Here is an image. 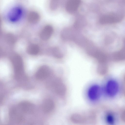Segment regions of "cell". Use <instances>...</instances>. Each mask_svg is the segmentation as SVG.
<instances>
[{
  "instance_id": "1",
  "label": "cell",
  "mask_w": 125,
  "mask_h": 125,
  "mask_svg": "<svg viewBox=\"0 0 125 125\" xmlns=\"http://www.w3.org/2000/svg\"><path fill=\"white\" fill-rule=\"evenodd\" d=\"M123 24L96 15L86 17L82 32L91 45L98 48H112L124 38Z\"/></svg>"
},
{
  "instance_id": "2",
  "label": "cell",
  "mask_w": 125,
  "mask_h": 125,
  "mask_svg": "<svg viewBox=\"0 0 125 125\" xmlns=\"http://www.w3.org/2000/svg\"><path fill=\"white\" fill-rule=\"evenodd\" d=\"M11 60L16 79L19 81H26L27 79L24 73L23 62L21 58L15 55Z\"/></svg>"
},
{
  "instance_id": "3",
  "label": "cell",
  "mask_w": 125,
  "mask_h": 125,
  "mask_svg": "<svg viewBox=\"0 0 125 125\" xmlns=\"http://www.w3.org/2000/svg\"><path fill=\"white\" fill-rule=\"evenodd\" d=\"M22 10L19 6H15L10 8L7 13L6 18L8 21L12 23L18 21L21 17Z\"/></svg>"
},
{
  "instance_id": "4",
  "label": "cell",
  "mask_w": 125,
  "mask_h": 125,
  "mask_svg": "<svg viewBox=\"0 0 125 125\" xmlns=\"http://www.w3.org/2000/svg\"><path fill=\"white\" fill-rule=\"evenodd\" d=\"M118 83L114 80H110L107 83L105 90L107 95L110 97L115 96L118 93L119 90Z\"/></svg>"
},
{
  "instance_id": "5",
  "label": "cell",
  "mask_w": 125,
  "mask_h": 125,
  "mask_svg": "<svg viewBox=\"0 0 125 125\" xmlns=\"http://www.w3.org/2000/svg\"><path fill=\"white\" fill-rule=\"evenodd\" d=\"M102 90L98 85L94 84L92 85L89 89L87 92L88 97L90 100H95L100 97Z\"/></svg>"
},
{
  "instance_id": "6",
  "label": "cell",
  "mask_w": 125,
  "mask_h": 125,
  "mask_svg": "<svg viewBox=\"0 0 125 125\" xmlns=\"http://www.w3.org/2000/svg\"><path fill=\"white\" fill-rule=\"evenodd\" d=\"M80 0H70L66 3L65 8L67 11L71 14H75L78 10Z\"/></svg>"
},
{
  "instance_id": "7",
  "label": "cell",
  "mask_w": 125,
  "mask_h": 125,
  "mask_svg": "<svg viewBox=\"0 0 125 125\" xmlns=\"http://www.w3.org/2000/svg\"><path fill=\"white\" fill-rule=\"evenodd\" d=\"M50 73L49 68L46 65H44L40 67L37 70L35 74V77L38 80H44L49 76Z\"/></svg>"
},
{
  "instance_id": "8",
  "label": "cell",
  "mask_w": 125,
  "mask_h": 125,
  "mask_svg": "<svg viewBox=\"0 0 125 125\" xmlns=\"http://www.w3.org/2000/svg\"><path fill=\"white\" fill-rule=\"evenodd\" d=\"M52 26L49 24L44 26L41 30L39 36L40 38L43 40H47L51 37L53 32Z\"/></svg>"
},
{
  "instance_id": "9",
  "label": "cell",
  "mask_w": 125,
  "mask_h": 125,
  "mask_svg": "<svg viewBox=\"0 0 125 125\" xmlns=\"http://www.w3.org/2000/svg\"><path fill=\"white\" fill-rule=\"evenodd\" d=\"M53 86L54 91L57 94L61 95L64 94L65 88L63 83L59 81H55L53 83Z\"/></svg>"
},
{
  "instance_id": "10",
  "label": "cell",
  "mask_w": 125,
  "mask_h": 125,
  "mask_svg": "<svg viewBox=\"0 0 125 125\" xmlns=\"http://www.w3.org/2000/svg\"><path fill=\"white\" fill-rule=\"evenodd\" d=\"M54 104L53 101L50 99L45 100L42 104V109L45 113H48L51 111L53 109Z\"/></svg>"
},
{
  "instance_id": "11",
  "label": "cell",
  "mask_w": 125,
  "mask_h": 125,
  "mask_svg": "<svg viewBox=\"0 0 125 125\" xmlns=\"http://www.w3.org/2000/svg\"><path fill=\"white\" fill-rule=\"evenodd\" d=\"M20 106L23 112L28 113H32L34 109V105L32 103L27 102L22 103L20 104Z\"/></svg>"
},
{
  "instance_id": "12",
  "label": "cell",
  "mask_w": 125,
  "mask_h": 125,
  "mask_svg": "<svg viewBox=\"0 0 125 125\" xmlns=\"http://www.w3.org/2000/svg\"><path fill=\"white\" fill-rule=\"evenodd\" d=\"M40 16L38 13L35 11H31L27 15L28 20L30 23L35 24L37 23L40 20Z\"/></svg>"
},
{
  "instance_id": "13",
  "label": "cell",
  "mask_w": 125,
  "mask_h": 125,
  "mask_svg": "<svg viewBox=\"0 0 125 125\" xmlns=\"http://www.w3.org/2000/svg\"><path fill=\"white\" fill-rule=\"evenodd\" d=\"M40 51V48L37 45L31 44L28 47L27 49L28 53L32 55H36Z\"/></svg>"
},
{
  "instance_id": "14",
  "label": "cell",
  "mask_w": 125,
  "mask_h": 125,
  "mask_svg": "<svg viewBox=\"0 0 125 125\" xmlns=\"http://www.w3.org/2000/svg\"><path fill=\"white\" fill-rule=\"evenodd\" d=\"M52 51L53 55L55 57L57 58H60L62 57V54L57 48L53 49Z\"/></svg>"
},
{
  "instance_id": "15",
  "label": "cell",
  "mask_w": 125,
  "mask_h": 125,
  "mask_svg": "<svg viewBox=\"0 0 125 125\" xmlns=\"http://www.w3.org/2000/svg\"><path fill=\"white\" fill-rule=\"evenodd\" d=\"M51 8L52 10H54L56 9L58 6V2L56 0L53 1L51 3Z\"/></svg>"
}]
</instances>
